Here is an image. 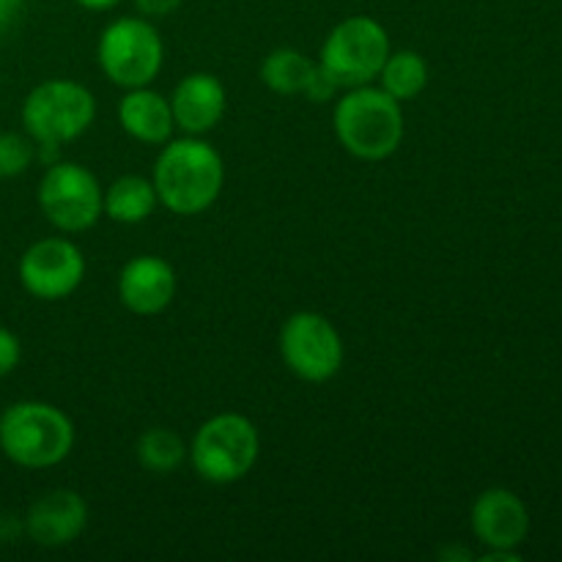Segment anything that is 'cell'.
<instances>
[{"instance_id": "cell-1", "label": "cell", "mask_w": 562, "mask_h": 562, "mask_svg": "<svg viewBox=\"0 0 562 562\" xmlns=\"http://www.w3.org/2000/svg\"><path fill=\"white\" fill-rule=\"evenodd\" d=\"M154 190L159 203L179 217L206 212L223 192V157L212 143L195 135L162 143L154 162Z\"/></svg>"}, {"instance_id": "cell-2", "label": "cell", "mask_w": 562, "mask_h": 562, "mask_svg": "<svg viewBox=\"0 0 562 562\" xmlns=\"http://www.w3.org/2000/svg\"><path fill=\"white\" fill-rule=\"evenodd\" d=\"M335 137L357 159L382 162L398 151L404 140V110L384 88H346L333 113Z\"/></svg>"}, {"instance_id": "cell-3", "label": "cell", "mask_w": 562, "mask_h": 562, "mask_svg": "<svg viewBox=\"0 0 562 562\" xmlns=\"http://www.w3.org/2000/svg\"><path fill=\"white\" fill-rule=\"evenodd\" d=\"M75 448V426L69 417L44 401H22L0 415V450L25 470H47L60 464Z\"/></svg>"}, {"instance_id": "cell-4", "label": "cell", "mask_w": 562, "mask_h": 562, "mask_svg": "<svg viewBox=\"0 0 562 562\" xmlns=\"http://www.w3.org/2000/svg\"><path fill=\"white\" fill-rule=\"evenodd\" d=\"M261 437L252 420L236 412H223L203 423L192 437L190 459L198 475L214 486L241 481L256 467Z\"/></svg>"}, {"instance_id": "cell-5", "label": "cell", "mask_w": 562, "mask_h": 562, "mask_svg": "<svg viewBox=\"0 0 562 562\" xmlns=\"http://www.w3.org/2000/svg\"><path fill=\"white\" fill-rule=\"evenodd\" d=\"M97 119V99L75 80H47L22 102L25 132L42 148H58L77 140Z\"/></svg>"}, {"instance_id": "cell-6", "label": "cell", "mask_w": 562, "mask_h": 562, "mask_svg": "<svg viewBox=\"0 0 562 562\" xmlns=\"http://www.w3.org/2000/svg\"><path fill=\"white\" fill-rule=\"evenodd\" d=\"M104 77L119 88H143L159 75L165 44L148 16H121L102 31L97 47Z\"/></svg>"}, {"instance_id": "cell-7", "label": "cell", "mask_w": 562, "mask_h": 562, "mask_svg": "<svg viewBox=\"0 0 562 562\" xmlns=\"http://www.w3.org/2000/svg\"><path fill=\"white\" fill-rule=\"evenodd\" d=\"M387 55L390 33L384 31L382 22L357 14L346 16L329 31V36L322 44V53H318V64L346 91V88L368 86L371 80H376Z\"/></svg>"}, {"instance_id": "cell-8", "label": "cell", "mask_w": 562, "mask_h": 562, "mask_svg": "<svg viewBox=\"0 0 562 562\" xmlns=\"http://www.w3.org/2000/svg\"><path fill=\"white\" fill-rule=\"evenodd\" d=\"M38 206L53 228L82 234L104 214V192L88 168L77 162H55L38 184Z\"/></svg>"}, {"instance_id": "cell-9", "label": "cell", "mask_w": 562, "mask_h": 562, "mask_svg": "<svg viewBox=\"0 0 562 562\" xmlns=\"http://www.w3.org/2000/svg\"><path fill=\"white\" fill-rule=\"evenodd\" d=\"M280 355L289 371L305 382H327L344 366V338L327 316L300 311L280 329Z\"/></svg>"}, {"instance_id": "cell-10", "label": "cell", "mask_w": 562, "mask_h": 562, "mask_svg": "<svg viewBox=\"0 0 562 562\" xmlns=\"http://www.w3.org/2000/svg\"><path fill=\"white\" fill-rule=\"evenodd\" d=\"M86 278V258L64 236L38 239L20 258V283L31 296L58 302L75 294Z\"/></svg>"}, {"instance_id": "cell-11", "label": "cell", "mask_w": 562, "mask_h": 562, "mask_svg": "<svg viewBox=\"0 0 562 562\" xmlns=\"http://www.w3.org/2000/svg\"><path fill=\"white\" fill-rule=\"evenodd\" d=\"M472 532L488 549H519L530 532V514L510 488H486L472 505Z\"/></svg>"}, {"instance_id": "cell-12", "label": "cell", "mask_w": 562, "mask_h": 562, "mask_svg": "<svg viewBox=\"0 0 562 562\" xmlns=\"http://www.w3.org/2000/svg\"><path fill=\"white\" fill-rule=\"evenodd\" d=\"M88 525V505L71 488H55L31 505L25 516V532L33 543L47 549L69 547Z\"/></svg>"}, {"instance_id": "cell-13", "label": "cell", "mask_w": 562, "mask_h": 562, "mask_svg": "<svg viewBox=\"0 0 562 562\" xmlns=\"http://www.w3.org/2000/svg\"><path fill=\"white\" fill-rule=\"evenodd\" d=\"M176 296V272L165 258L137 256L121 269L119 300L135 316H157Z\"/></svg>"}, {"instance_id": "cell-14", "label": "cell", "mask_w": 562, "mask_h": 562, "mask_svg": "<svg viewBox=\"0 0 562 562\" xmlns=\"http://www.w3.org/2000/svg\"><path fill=\"white\" fill-rule=\"evenodd\" d=\"M173 121L184 135H206L220 124L225 113V88L209 71H192L181 77L170 97Z\"/></svg>"}, {"instance_id": "cell-15", "label": "cell", "mask_w": 562, "mask_h": 562, "mask_svg": "<svg viewBox=\"0 0 562 562\" xmlns=\"http://www.w3.org/2000/svg\"><path fill=\"white\" fill-rule=\"evenodd\" d=\"M119 124L135 140L148 146H162L176 130L170 99L151 91L148 86L130 88L119 102Z\"/></svg>"}, {"instance_id": "cell-16", "label": "cell", "mask_w": 562, "mask_h": 562, "mask_svg": "<svg viewBox=\"0 0 562 562\" xmlns=\"http://www.w3.org/2000/svg\"><path fill=\"white\" fill-rule=\"evenodd\" d=\"M157 203L159 198L154 181L143 179V176H121L104 190V214L121 225H137L148 220Z\"/></svg>"}, {"instance_id": "cell-17", "label": "cell", "mask_w": 562, "mask_h": 562, "mask_svg": "<svg viewBox=\"0 0 562 562\" xmlns=\"http://www.w3.org/2000/svg\"><path fill=\"white\" fill-rule=\"evenodd\" d=\"M428 71L426 58L420 53H412V49H398V53H390L384 60L382 71H379V82L384 91L390 93L398 102H409V99L420 97L428 86Z\"/></svg>"}, {"instance_id": "cell-18", "label": "cell", "mask_w": 562, "mask_h": 562, "mask_svg": "<svg viewBox=\"0 0 562 562\" xmlns=\"http://www.w3.org/2000/svg\"><path fill=\"white\" fill-rule=\"evenodd\" d=\"M313 60L305 53L294 47H280L263 58L261 64V80L269 91L283 93V97H294V93H305L307 80L313 75Z\"/></svg>"}, {"instance_id": "cell-19", "label": "cell", "mask_w": 562, "mask_h": 562, "mask_svg": "<svg viewBox=\"0 0 562 562\" xmlns=\"http://www.w3.org/2000/svg\"><path fill=\"white\" fill-rule=\"evenodd\" d=\"M137 464L151 475H170L187 459V448L181 437L170 428H148L137 439Z\"/></svg>"}, {"instance_id": "cell-20", "label": "cell", "mask_w": 562, "mask_h": 562, "mask_svg": "<svg viewBox=\"0 0 562 562\" xmlns=\"http://www.w3.org/2000/svg\"><path fill=\"white\" fill-rule=\"evenodd\" d=\"M36 159V140L31 135L0 132V179L22 176Z\"/></svg>"}, {"instance_id": "cell-21", "label": "cell", "mask_w": 562, "mask_h": 562, "mask_svg": "<svg viewBox=\"0 0 562 562\" xmlns=\"http://www.w3.org/2000/svg\"><path fill=\"white\" fill-rule=\"evenodd\" d=\"M340 91H344V88L338 86V80H335V77L329 75L322 64L313 66V75H311V80H307V88H305V97L311 99V102H329V99L338 97Z\"/></svg>"}, {"instance_id": "cell-22", "label": "cell", "mask_w": 562, "mask_h": 562, "mask_svg": "<svg viewBox=\"0 0 562 562\" xmlns=\"http://www.w3.org/2000/svg\"><path fill=\"white\" fill-rule=\"evenodd\" d=\"M20 338H16L14 333H9L5 327H0V376H9V373L20 366Z\"/></svg>"}, {"instance_id": "cell-23", "label": "cell", "mask_w": 562, "mask_h": 562, "mask_svg": "<svg viewBox=\"0 0 562 562\" xmlns=\"http://www.w3.org/2000/svg\"><path fill=\"white\" fill-rule=\"evenodd\" d=\"M143 16H168L181 5V0H135Z\"/></svg>"}, {"instance_id": "cell-24", "label": "cell", "mask_w": 562, "mask_h": 562, "mask_svg": "<svg viewBox=\"0 0 562 562\" xmlns=\"http://www.w3.org/2000/svg\"><path fill=\"white\" fill-rule=\"evenodd\" d=\"M20 530H25V521H14V516H0V543H9L20 536Z\"/></svg>"}, {"instance_id": "cell-25", "label": "cell", "mask_w": 562, "mask_h": 562, "mask_svg": "<svg viewBox=\"0 0 562 562\" xmlns=\"http://www.w3.org/2000/svg\"><path fill=\"white\" fill-rule=\"evenodd\" d=\"M22 3L25 0H0V31L16 20V14L22 11Z\"/></svg>"}, {"instance_id": "cell-26", "label": "cell", "mask_w": 562, "mask_h": 562, "mask_svg": "<svg viewBox=\"0 0 562 562\" xmlns=\"http://www.w3.org/2000/svg\"><path fill=\"white\" fill-rule=\"evenodd\" d=\"M481 560L486 562H519L521 554L519 549H488Z\"/></svg>"}, {"instance_id": "cell-27", "label": "cell", "mask_w": 562, "mask_h": 562, "mask_svg": "<svg viewBox=\"0 0 562 562\" xmlns=\"http://www.w3.org/2000/svg\"><path fill=\"white\" fill-rule=\"evenodd\" d=\"M75 3H80L82 9L88 11H108L113 9V5H119L121 0H75Z\"/></svg>"}, {"instance_id": "cell-28", "label": "cell", "mask_w": 562, "mask_h": 562, "mask_svg": "<svg viewBox=\"0 0 562 562\" xmlns=\"http://www.w3.org/2000/svg\"><path fill=\"white\" fill-rule=\"evenodd\" d=\"M439 558L442 560H456V558H461V560H472V552H467V549H442V552H439Z\"/></svg>"}]
</instances>
